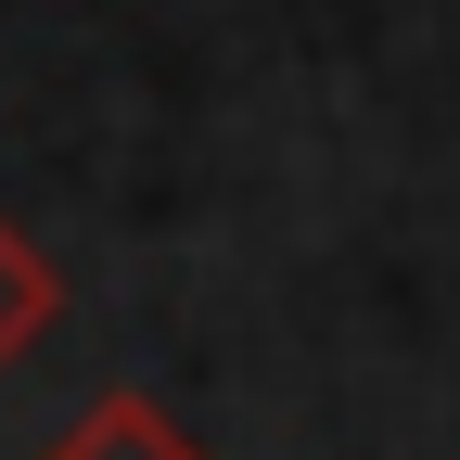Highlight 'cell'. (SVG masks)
I'll use <instances>...</instances> for the list:
<instances>
[{
  "label": "cell",
  "mask_w": 460,
  "mask_h": 460,
  "mask_svg": "<svg viewBox=\"0 0 460 460\" xmlns=\"http://www.w3.org/2000/svg\"><path fill=\"white\" fill-rule=\"evenodd\" d=\"M39 460H205V435H192V422H166L154 396H128V384H115V396H90V410L51 435Z\"/></svg>",
  "instance_id": "cell-1"
},
{
  "label": "cell",
  "mask_w": 460,
  "mask_h": 460,
  "mask_svg": "<svg viewBox=\"0 0 460 460\" xmlns=\"http://www.w3.org/2000/svg\"><path fill=\"white\" fill-rule=\"evenodd\" d=\"M51 320H65V269H51V243H39V230H13V217H0V371H13Z\"/></svg>",
  "instance_id": "cell-2"
}]
</instances>
